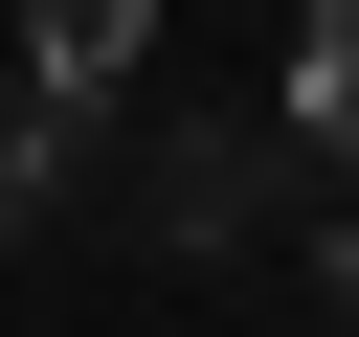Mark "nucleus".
<instances>
[{
    "instance_id": "nucleus-1",
    "label": "nucleus",
    "mask_w": 359,
    "mask_h": 337,
    "mask_svg": "<svg viewBox=\"0 0 359 337\" xmlns=\"http://www.w3.org/2000/svg\"><path fill=\"white\" fill-rule=\"evenodd\" d=\"M157 225L180 247H247L269 225V135H157Z\"/></svg>"
},
{
    "instance_id": "nucleus-2",
    "label": "nucleus",
    "mask_w": 359,
    "mask_h": 337,
    "mask_svg": "<svg viewBox=\"0 0 359 337\" xmlns=\"http://www.w3.org/2000/svg\"><path fill=\"white\" fill-rule=\"evenodd\" d=\"M135 45H157V0H22V90H135Z\"/></svg>"
},
{
    "instance_id": "nucleus-3",
    "label": "nucleus",
    "mask_w": 359,
    "mask_h": 337,
    "mask_svg": "<svg viewBox=\"0 0 359 337\" xmlns=\"http://www.w3.org/2000/svg\"><path fill=\"white\" fill-rule=\"evenodd\" d=\"M292 135L359 180V0H314V22H292Z\"/></svg>"
},
{
    "instance_id": "nucleus-4",
    "label": "nucleus",
    "mask_w": 359,
    "mask_h": 337,
    "mask_svg": "<svg viewBox=\"0 0 359 337\" xmlns=\"http://www.w3.org/2000/svg\"><path fill=\"white\" fill-rule=\"evenodd\" d=\"M45 180H67V90H0V225H45Z\"/></svg>"
},
{
    "instance_id": "nucleus-5",
    "label": "nucleus",
    "mask_w": 359,
    "mask_h": 337,
    "mask_svg": "<svg viewBox=\"0 0 359 337\" xmlns=\"http://www.w3.org/2000/svg\"><path fill=\"white\" fill-rule=\"evenodd\" d=\"M337 315H359V225H337Z\"/></svg>"
}]
</instances>
